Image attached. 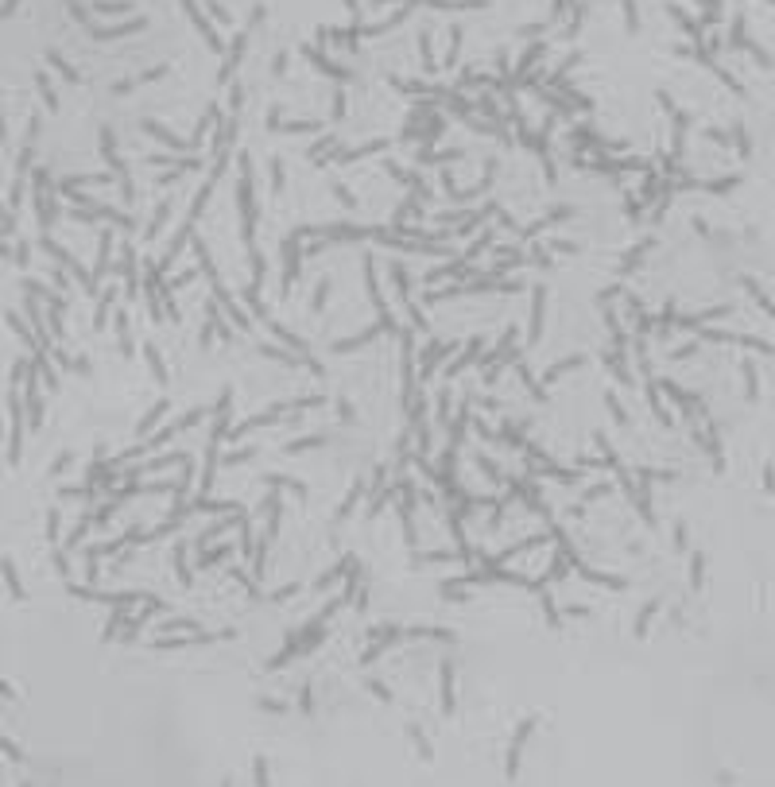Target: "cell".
Here are the masks:
<instances>
[{"label":"cell","instance_id":"17","mask_svg":"<svg viewBox=\"0 0 775 787\" xmlns=\"http://www.w3.org/2000/svg\"><path fill=\"white\" fill-rule=\"evenodd\" d=\"M59 520H62L59 512H50V516H47V535H50V539H55V535H59Z\"/></svg>","mask_w":775,"mask_h":787},{"label":"cell","instance_id":"13","mask_svg":"<svg viewBox=\"0 0 775 787\" xmlns=\"http://www.w3.org/2000/svg\"><path fill=\"white\" fill-rule=\"evenodd\" d=\"M419 50H422V66H427V70H434V55H431V35H427V31H422V35H419Z\"/></svg>","mask_w":775,"mask_h":787},{"label":"cell","instance_id":"2","mask_svg":"<svg viewBox=\"0 0 775 787\" xmlns=\"http://www.w3.org/2000/svg\"><path fill=\"white\" fill-rule=\"evenodd\" d=\"M12 400H8V407H12V438H8V462L16 465L20 462V446H24V407H20V392H16V384H12Z\"/></svg>","mask_w":775,"mask_h":787},{"label":"cell","instance_id":"4","mask_svg":"<svg viewBox=\"0 0 775 787\" xmlns=\"http://www.w3.org/2000/svg\"><path fill=\"white\" fill-rule=\"evenodd\" d=\"M144 24H147V20H140V16H132V20H128V24H117V28H97V24H93V28H86V31H89V35H93V39H120V35H132V31H140V28H144Z\"/></svg>","mask_w":775,"mask_h":787},{"label":"cell","instance_id":"22","mask_svg":"<svg viewBox=\"0 0 775 787\" xmlns=\"http://www.w3.org/2000/svg\"><path fill=\"white\" fill-rule=\"evenodd\" d=\"M0 144H4V117H0Z\"/></svg>","mask_w":775,"mask_h":787},{"label":"cell","instance_id":"16","mask_svg":"<svg viewBox=\"0 0 775 787\" xmlns=\"http://www.w3.org/2000/svg\"><path fill=\"white\" fill-rule=\"evenodd\" d=\"M0 752H4V757H12V760H24V752H20V748H16V745H8L4 737H0Z\"/></svg>","mask_w":775,"mask_h":787},{"label":"cell","instance_id":"19","mask_svg":"<svg viewBox=\"0 0 775 787\" xmlns=\"http://www.w3.org/2000/svg\"><path fill=\"white\" fill-rule=\"evenodd\" d=\"M368 690H373V694H376V698H384V702H392V694H388V690H384V687H380V683H368Z\"/></svg>","mask_w":775,"mask_h":787},{"label":"cell","instance_id":"14","mask_svg":"<svg viewBox=\"0 0 775 787\" xmlns=\"http://www.w3.org/2000/svg\"><path fill=\"white\" fill-rule=\"evenodd\" d=\"M407 733H411V737H415V745H419V748H422V757H427V760H431V757H434V752H431V745H427V737H422V729H419V725H407Z\"/></svg>","mask_w":775,"mask_h":787},{"label":"cell","instance_id":"12","mask_svg":"<svg viewBox=\"0 0 775 787\" xmlns=\"http://www.w3.org/2000/svg\"><path fill=\"white\" fill-rule=\"evenodd\" d=\"M97 12H105V16H117V12H128V0H97Z\"/></svg>","mask_w":775,"mask_h":787},{"label":"cell","instance_id":"11","mask_svg":"<svg viewBox=\"0 0 775 787\" xmlns=\"http://www.w3.org/2000/svg\"><path fill=\"white\" fill-rule=\"evenodd\" d=\"M458 50H461V28H454L450 31V50H446V66L458 62Z\"/></svg>","mask_w":775,"mask_h":787},{"label":"cell","instance_id":"1","mask_svg":"<svg viewBox=\"0 0 775 787\" xmlns=\"http://www.w3.org/2000/svg\"><path fill=\"white\" fill-rule=\"evenodd\" d=\"M535 729H539V718L531 714V718H523L520 729L512 733V748H508V760H504V776H508V779L520 776V752H523V745H527V737L535 733Z\"/></svg>","mask_w":775,"mask_h":787},{"label":"cell","instance_id":"7","mask_svg":"<svg viewBox=\"0 0 775 787\" xmlns=\"http://www.w3.org/2000/svg\"><path fill=\"white\" fill-rule=\"evenodd\" d=\"M0 574H4V582H8L12 598H16V601L28 598V593H24V586H20V574H16V566H12V559H0Z\"/></svg>","mask_w":775,"mask_h":787},{"label":"cell","instance_id":"3","mask_svg":"<svg viewBox=\"0 0 775 787\" xmlns=\"http://www.w3.org/2000/svg\"><path fill=\"white\" fill-rule=\"evenodd\" d=\"M24 376H28V423L31 427H39V419H43V400H39V376H35V369H24Z\"/></svg>","mask_w":775,"mask_h":787},{"label":"cell","instance_id":"10","mask_svg":"<svg viewBox=\"0 0 775 787\" xmlns=\"http://www.w3.org/2000/svg\"><path fill=\"white\" fill-rule=\"evenodd\" d=\"M35 86H39V93H43V101H47V105H50V109H55V105H59V98H55V89H50V78H47V74H43V70H39V74H35Z\"/></svg>","mask_w":775,"mask_h":787},{"label":"cell","instance_id":"6","mask_svg":"<svg viewBox=\"0 0 775 787\" xmlns=\"http://www.w3.org/2000/svg\"><path fill=\"white\" fill-rule=\"evenodd\" d=\"M442 714H454V667L442 663Z\"/></svg>","mask_w":775,"mask_h":787},{"label":"cell","instance_id":"9","mask_svg":"<svg viewBox=\"0 0 775 787\" xmlns=\"http://www.w3.org/2000/svg\"><path fill=\"white\" fill-rule=\"evenodd\" d=\"M543 50H547V43H531V47H527V55H523V59H520V66H516V74H512V82L520 78V74H523V70H527L535 59H539Z\"/></svg>","mask_w":775,"mask_h":787},{"label":"cell","instance_id":"18","mask_svg":"<svg viewBox=\"0 0 775 787\" xmlns=\"http://www.w3.org/2000/svg\"><path fill=\"white\" fill-rule=\"evenodd\" d=\"M16 4H20V0H4V4H0V20H8L12 12H16Z\"/></svg>","mask_w":775,"mask_h":787},{"label":"cell","instance_id":"20","mask_svg":"<svg viewBox=\"0 0 775 787\" xmlns=\"http://www.w3.org/2000/svg\"><path fill=\"white\" fill-rule=\"evenodd\" d=\"M66 465H70V454H62L59 462H55V470H50V473H62V470H66Z\"/></svg>","mask_w":775,"mask_h":787},{"label":"cell","instance_id":"8","mask_svg":"<svg viewBox=\"0 0 775 787\" xmlns=\"http://www.w3.org/2000/svg\"><path fill=\"white\" fill-rule=\"evenodd\" d=\"M47 59H50V66H55V70H59V74H62V78H66V82H78V70H74V66H70V62H66V59H62V55H59V50H47Z\"/></svg>","mask_w":775,"mask_h":787},{"label":"cell","instance_id":"21","mask_svg":"<svg viewBox=\"0 0 775 787\" xmlns=\"http://www.w3.org/2000/svg\"><path fill=\"white\" fill-rule=\"evenodd\" d=\"M0 694H4V698H12V687H4V679H0Z\"/></svg>","mask_w":775,"mask_h":787},{"label":"cell","instance_id":"5","mask_svg":"<svg viewBox=\"0 0 775 787\" xmlns=\"http://www.w3.org/2000/svg\"><path fill=\"white\" fill-rule=\"evenodd\" d=\"M183 8L190 12V20H194V28L202 31V35H206V43H209V47H214V50H221V39H217V31L209 28V20H206V16H202V12H198V4H194V0H183Z\"/></svg>","mask_w":775,"mask_h":787},{"label":"cell","instance_id":"15","mask_svg":"<svg viewBox=\"0 0 775 787\" xmlns=\"http://www.w3.org/2000/svg\"><path fill=\"white\" fill-rule=\"evenodd\" d=\"M624 20H628V31L636 35V31H639V20H636V0H624Z\"/></svg>","mask_w":775,"mask_h":787}]
</instances>
